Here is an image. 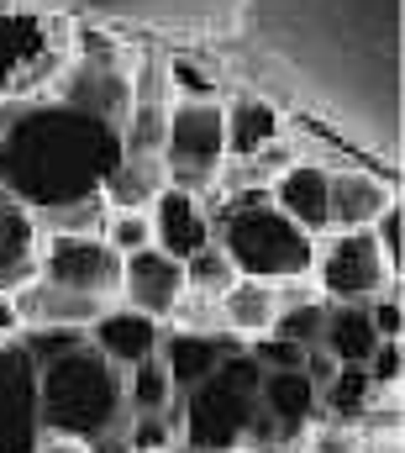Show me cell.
Wrapping results in <instances>:
<instances>
[{"instance_id":"cell-1","label":"cell","mask_w":405,"mask_h":453,"mask_svg":"<svg viewBox=\"0 0 405 453\" xmlns=\"http://www.w3.org/2000/svg\"><path fill=\"white\" fill-rule=\"evenodd\" d=\"M121 164V132L58 96L0 106V190L32 217L85 201Z\"/></svg>"},{"instance_id":"cell-2","label":"cell","mask_w":405,"mask_h":453,"mask_svg":"<svg viewBox=\"0 0 405 453\" xmlns=\"http://www.w3.org/2000/svg\"><path fill=\"white\" fill-rule=\"evenodd\" d=\"M32 395H37V427L53 433V438L96 443L101 433L126 422L121 369H111L90 342L64 353V358H53L48 369H37Z\"/></svg>"},{"instance_id":"cell-3","label":"cell","mask_w":405,"mask_h":453,"mask_svg":"<svg viewBox=\"0 0 405 453\" xmlns=\"http://www.w3.org/2000/svg\"><path fill=\"white\" fill-rule=\"evenodd\" d=\"M216 242L232 258L237 280H264V285H290L310 280L316 237H305L290 217L269 206V196H237V201H205Z\"/></svg>"},{"instance_id":"cell-4","label":"cell","mask_w":405,"mask_h":453,"mask_svg":"<svg viewBox=\"0 0 405 453\" xmlns=\"http://www.w3.org/2000/svg\"><path fill=\"white\" fill-rule=\"evenodd\" d=\"M74 53V27L42 0H0V106L37 101L58 85Z\"/></svg>"},{"instance_id":"cell-5","label":"cell","mask_w":405,"mask_h":453,"mask_svg":"<svg viewBox=\"0 0 405 453\" xmlns=\"http://www.w3.org/2000/svg\"><path fill=\"white\" fill-rule=\"evenodd\" d=\"M258 385L264 369L253 353L221 358V369L180 395V443L195 453H237L248 422L258 417Z\"/></svg>"},{"instance_id":"cell-6","label":"cell","mask_w":405,"mask_h":453,"mask_svg":"<svg viewBox=\"0 0 405 453\" xmlns=\"http://www.w3.org/2000/svg\"><path fill=\"white\" fill-rule=\"evenodd\" d=\"M164 169L169 185L210 196L226 169V116L221 101H169V132H164Z\"/></svg>"},{"instance_id":"cell-7","label":"cell","mask_w":405,"mask_h":453,"mask_svg":"<svg viewBox=\"0 0 405 453\" xmlns=\"http://www.w3.org/2000/svg\"><path fill=\"white\" fill-rule=\"evenodd\" d=\"M310 285L326 306H369L401 285V274L385 264L369 232H326L310 258Z\"/></svg>"},{"instance_id":"cell-8","label":"cell","mask_w":405,"mask_h":453,"mask_svg":"<svg viewBox=\"0 0 405 453\" xmlns=\"http://www.w3.org/2000/svg\"><path fill=\"white\" fill-rule=\"evenodd\" d=\"M37 280L90 296V301H116L121 290V258L105 248L101 237H53L42 232L37 242Z\"/></svg>"},{"instance_id":"cell-9","label":"cell","mask_w":405,"mask_h":453,"mask_svg":"<svg viewBox=\"0 0 405 453\" xmlns=\"http://www.w3.org/2000/svg\"><path fill=\"white\" fill-rule=\"evenodd\" d=\"M116 301L169 327L174 311H180V301H185V269L169 253L142 248V253L121 258V290H116Z\"/></svg>"},{"instance_id":"cell-10","label":"cell","mask_w":405,"mask_h":453,"mask_svg":"<svg viewBox=\"0 0 405 453\" xmlns=\"http://www.w3.org/2000/svg\"><path fill=\"white\" fill-rule=\"evenodd\" d=\"M148 226H153V248L169 253L174 264H185L190 253H201L205 242H216V222H210L205 201L190 196V190H180V185H169L148 206Z\"/></svg>"},{"instance_id":"cell-11","label":"cell","mask_w":405,"mask_h":453,"mask_svg":"<svg viewBox=\"0 0 405 453\" xmlns=\"http://www.w3.org/2000/svg\"><path fill=\"white\" fill-rule=\"evenodd\" d=\"M85 338L90 348L101 353L111 369H137L142 358H158V342H164V322H153V317H142V311H132V306H121V301H111L101 317L85 327Z\"/></svg>"},{"instance_id":"cell-12","label":"cell","mask_w":405,"mask_h":453,"mask_svg":"<svg viewBox=\"0 0 405 453\" xmlns=\"http://www.w3.org/2000/svg\"><path fill=\"white\" fill-rule=\"evenodd\" d=\"M401 190L374 174V169H358V164H337L332 169V185H326V206H332V232H369L374 217L385 206H395Z\"/></svg>"},{"instance_id":"cell-13","label":"cell","mask_w":405,"mask_h":453,"mask_svg":"<svg viewBox=\"0 0 405 453\" xmlns=\"http://www.w3.org/2000/svg\"><path fill=\"white\" fill-rule=\"evenodd\" d=\"M326 185H332V169L326 164H310V158H295L274 185H269V206L279 217L301 226L305 237H326L332 232V206H326Z\"/></svg>"},{"instance_id":"cell-14","label":"cell","mask_w":405,"mask_h":453,"mask_svg":"<svg viewBox=\"0 0 405 453\" xmlns=\"http://www.w3.org/2000/svg\"><path fill=\"white\" fill-rule=\"evenodd\" d=\"M221 116H226V164L258 158L264 148H274L285 137V111L269 96L237 90L232 101H221Z\"/></svg>"},{"instance_id":"cell-15","label":"cell","mask_w":405,"mask_h":453,"mask_svg":"<svg viewBox=\"0 0 405 453\" xmlns=\"http://www.w3.org/2000/svg\"><path fill=\"white\" fill-rule=\"evenodd\" d=\"M37 242H42L37 217L0 190V290L5 296H16L37 280Z\"/></svg>"},{"instance_id":"cell-16","label":"cell","mask_w":405,"mask_h":453,"mask_svg":"<svg viewBox=\"0 0 405 453\" xmlns=\"http://www.w3.org/2000/svg\"><path fill=\"white\" fill-rule=\"evenodd\" d=\"M221 327L216 333H195V327H164V342H158V364L169 369L174 390H195L205 385L216 369H221Z\"/></svg>"},{"instance_id":"cell-17","label":"cell","mask_w":405,"mask_h":453,"mask_svg":"<svg viewBox=\"0 0 405 453\" xmlns=\"http://www.w3.org/2000/svg\"><path fill=\"white\" fill-rule=\"evenodd\" d=\"M274 317H279V290L264 285V280H232L216 301V327L248 342L274 333Z\"/></svg>"},{"instance_id":"cell-18","label":"cell","mask_w":405,"mask_h":453,"mask_svg":"<svg viewBox=\"0 0 405 453\" xmlns=\"http://www.w3.org/2000/svg\"><path fill=\"white\" fill-rule=\"evenodd\" d=\"M111 301H90V296H74V290H58V285H42L32 280L27 290H16V311H21V327H90Z\"/></svg>"},{"instance_id":"cell-19","label":"cell","mask_w":405,"mask_h":453,"mask_svg":"<svg viewBox=\"0 0 405 453\" xmlns=\"http://www.w3.org/2000/svg\"><path fill=\"white\" fill-rule=\"evenodd\" d=\"M258 411L274 417L279 427L305 433L321 417V401H316V385L305 380V369H269L264 385H258Z\"/></svg>"},{"instance_id":"cell-20","label":"cell","mask_w":405,"mask_h":453,"mask_svg":"<svg viewBox=\"0 0 405 453\" xmlns=\"http://www.w3.org/2000/svg\"><path fill=\"white\" fill-rule=\"evenodd\" d=\"M164 190H169L164 158H132V153H121V164L105 174V185H101L111 211H148Z\"/></svg>"},{"instance_id":"cell-21","label":"cell","mask_w":405,"mask_h":453,"mask_svg":"<svg viewBox=\"0 0 405 453\" xmlns=\"http://www.w3.org/2000/svg\"><path fill=\"white\" fill-rule=\"evenodd\" d=\"M332 353V364H369V353L379 348L374 338V322H369V306H326V322H321V342Z\"/></svg>"},{"instance_id":"cell-22","label":"cell","mask_w":405,"mask_h":453,"mask_svg":"<svg viewBox=\"0 0 405 453\" xmlns=\"http://www.w3.org/2000/svg\"><path fill=\"white\" fill-rule=\"evenodd\" d=\"M116 132H121V153L158 158L164 153V132H169V101L164 96H132V106H126Z\"/></svg>"},{"instance_id":"cell-23","label":"cell","mask_w":405,"mask_h":453,"mask_svg":"<svg viewBox=\"0 0 405 453\" xmlns=\"http://www.w3.org/2000/svg\"><path fill=\"white\" fill-rule=\"evenodd\" d=\"M121 395H126V417H158V411H174V401H180V390L158 358H142L137 369H126Z\"/></svg>"},{"instance_id":"cell-24","label":"cell","mask_w":405,"mask_h":453,"mask_svg":"<svg viewBox=\"0 0 405 453\" xmlns=\"http://www.w3.org/2000/svg\"><path fill=\"white\" fill-rule=\"evenodd\" d=\"M164 85H169V101H221V74L205 64L201 53H174L164 58Z\"/></svg>"},{"instance_id":"cell-25","label":"cell","mask_w":405,"mask_h":453,"mask_svg":"<svg viewBox=\"0 0 405 453\" xmlns=\"http://www.w3.org/2000/svg\"><path fill=\"white\" fill-rule=\"evenodd\" d=\"M105 222H111V206H105V196H85V201H69V206H58V211H48V217H37L42 232H53V237H101Z\"/></svg>"},{"instance_id":"cell-26","label":"cell","mask_w":405,"mask_h":453,"mask_svg":"<svg viewBox=\"0 0 405 453\" xmlns=\"http://www.w3.org/2000/svg\"><path fill=\"white\" fill-rule=\"evenodd\" d=\"M180 269H185V296H205V301H221V290L237 280V269L221 253V242H205L201 253H190Z\"/></svg>"},{"instance_id":"cell-27","label":"cell","mask_w":405,"mask_h":453,"mask_svg":"<svg viewBox=\"0 0 405 453\" xmlns=\"http://www.w3.org/2000/svg\"><path fill=\"white\" fill-rule=\"evenodd\" d=\"M85 333L80 327H21V338H16V348H21V358L32 364V369H48L53 358H64V353H74V348H85Z\"/></svg>"},{"instance_id":"cell-28","label":"cell","mask_w":405,"mask_h":453,"mask_svg":"<svg viewBox=\"0 0 405 453\" xmlns=\"http://www.w3.org/2000/svg\"><path fill=\"white\" fill-rule=\"evenodd\" d=\"M321 322H326V301H321V296H305V301L279 306L274 333H279V338H290L295 348H316V342H321Z\"/></svg>"},{"instance_id":"cell-29","label":"cell","mask_w":405,"mask_h":453,"mask_svg":"<svg viewBox=\"0 0 405 453\" xmlns=\"http://www.w3.org/2000/svg\"><path fill=\"white\" fill-rule=\"evenodd\" d=\"M126 443L132 453H164L180 443V401L174 411H158V417H126Z\"/></svg>"},{"instance_id":"cell-30","label":"cell","mask_w":405,"mask_h":453,"mask_svg":"<svg viewBox=\"0 0 405 453\" xmlns=\"http://www.w3.org/2000/svg\"><path fill=\"white\" fill-rule=\"evenodd\" d=\"M101 242L116 253V258H132L142 248H153V226H148V211H111Z\"/></svg>"},{"instance_id":"cell-31","label":"cell","mask_w":405,"mask_h":453,"mask_svg":"<svg viewBox=\"0 0 405 453\" xmlns=\"http://www.w3.org/2000/svg\"><path fill=\"white\" fill-rule=\"evenodd\" d=\"M369 237H374V248L385 253V264L401 274V264H405V211H401V201H395V206H385V211L374 217Z\"/></svg>"},{"instance_id":"cell-32","label":"cell","mask_w":405,"mask_h":453,"mask_svg":"<svg viewBox=\"0 0 405 453\" xmlns=\"http://www.w3.org/2000/svg\"><path fill=\"white\" fill-rule=\"evenodd\" d=\"M369 322H374V338H379V342H401V333H405L401 285H390L379 301H369Z\"/></svg>"},{"instance_id":"cell-33","label":"cell","mask_w":405,"mask_h":453,"mask_svg":"<svg viewBox=\"0 0 405 453\" xmlns=\"http://www.w3.org/2000/svg\"><path fill=\"white\" fill-rule=\"evenodd\" d=\"M401 369H405L401 342H379V348L369 353V364H363V374H369L374 390H401Z\"/></svg>"},{"instance_id":"cell-34","label":"cell","mask_w":405,"mask_h":453,"mask_svg":"<svg viewBox=\"0 0 405 453\" xmlns=\"http://www.w3.org/2000/svg\"><path fill=\"white\" fill-rule=\"evenodd\" d=\"M16 338H21V311H16V296L0 290V348L16 342Z\"/></svg>"},{"instance_id":"cell-35","label":"cell","mask_w":405,"mask_h":453,"mask_svg":"<svg viewBox=\"0 0 405 453\" xmlns=\"http://www.w3.org/2000/svg\"><path fill=\"white\" fill-rule=\"evenodd\" d=\"M32 453H90V443H74V438H53V433H42Z\"/></svg>"},{"instance_id":"cell-36","label":"cell","mask_w":405,"mask_h":453,"mask_svg":"<svg viewBox=\"0 0 405 453\" xmlns=\"http://www.w3.org/2000/svg\"><path fill=\"white\" fill-rule=\"evenodd\" d=\"M164 453H195V449H185V443H174V449H164Z\"/></svg>"}]
</instances>
